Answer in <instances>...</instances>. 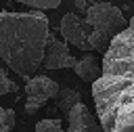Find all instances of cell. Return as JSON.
<instances>
[{"label":"cell","mask_w":134,"mask_h":132,"mask_svg":"<svg viewBox=\"0 0 134 132\" xmlns=\"http://www.w3.org/2000/svg\"><path fill=\"white\" fill-rule=\"evenodd\" d=\"M92 101L105 132H134V17L105 50Z\"/></svg>","instance_id":"obj_1"},{"label":"cell","mask_w":134,"mask_h":132,"mask_svg":"<svg viewBox=\"0 0 134 132\" xmlns=\"http://www.w3.org/2000/svg\"><path fill=\"white\" fill-rule=\"evenodd\" d=\"M50 36L48 17L42 10L0 13V57L25 80L42 67L46 42Z\"/></svg>","instance_id":"obj_2"},{"label":"cell","mask_w":134,"mask_h":132,"mask_svg":"<svg viewBox=\"0 0 134 132\" xmlns=\"http://www.w3.org/2000/svg\"><path fill=\"white\" fill-rule=\"evenodd\" d=\"M92 29L105 31L111 38L117 36L121 29L128 27V19L121 15V10L117 6H113L111 2H96L88 8L86 19H84Z\"/></svg>","instance_id":"obj_3"},{"label":"cell","mask_w":134,"mask_h":132,"mask_svg":"<svg viewBox=\"0 0 134 132\" xmlns=\"http://www.w3.org/2000/svg\"><path fill=\"white\" fill-rule=\"evenodd\" d=\"M90 31H92V27H90L84 19H80L75 13L63 15V19H61V23H59V34H61V38H63L67 44H73L75 48L86 50V52L92 50L90 44H88V34H90Z\"/></svg>","instance_id":"obj_4"},{"label":"cell","mask_w":134,"mask_h":132,"mask_svg":"<svg viewBox=\"0 0 134 132\" xmlns=\"http://www.w3.org/2000/svg\"><path fill=\"white\" fill-rule=\"evenodd\" d=\"M65 132H105L98 117L84 105L77 103L67 113V130Z\"/></svg>","instance_id":"obj_5"},{"label":"cell","mask_w":134,"mask_h":132,"mask_svg":"<svg viewBox=\"0 0 134 132\" xmlns=\"http://www.w3.org/2000/svg\"><path fill=\"white\" fill-rule=\"evenodd\" d=\"M69 48H67V42L65 40H59L54 38L52 34L48 36V42H46V50H44V61L42 65L46 69H63L67 67V61H69Z\"/></svg>","instance_id":"obj_6"},{"label":"cell","mask_w":134,"mask_h":132,"mask_svg":"<svg viewBox=\"0 0 134 132\" xmlns=\"http://www.w3.org/2000/svg\"><path fill=\"white\" fill-rule=\"evenodd\" d=\"M59 92V84L46 75H34V78H27V84H25V94L27 96H34V98H40V101H50L54 98Z\"/></svg>","instance_id":"obj_7"},{"label":"cell","mask_w":134,"mask_h":132,"mask_svg":"<svg viewBox=\"0 0 134 132\" xmlns=\"http://www.w3.org/2000/svg\"><path fill=\"white\" fill-rule=\"evenodd\" d=\"M73 71H75L84 82H96V80H98V75H100V61L96 59V54L86 52L82 59H77V61H75Z\"/></svg>","instance_id":"obj_8"},{"label":"cell","mask_w":134,"mask_h":132,"mask_svg":"<svg viewBox=\"0 0 134 132\" xmlns=\"http://www.w3.org/2000/svg\"><path fill=\"white\" fill-rule=\"evenodd\" d=\"M80 98H82V94H80L77 90H73V88H59V92H57V96H54L57 107H59V111H63V113H69L77 103H82Z\"/></svg>","instance_id":"obj_9"},{"label":"cell","mask_w":134,"mask_h":132,"mask_svg":"<svg viewBox=\"0 0 134 132\" xmlns=\"http://www.w3.org/2000/svg\"><path fill=\"white\" fill-rule=\"evenodd\" d=\"M111 40H113V38H111L109 34L98 31V29H92V31L88 34V44H90V48H92V50H100L103 54H105V50L109 48Z\"/></svg>","instance_id":"obj_10"},{"label":"cell","mask_w":134,"mask_h":132,"mask_svg":"<svg viewBox=\"0 0 134 132\" xmlns=\"http://www.w3.org/2000/svg\"><path fill=\"white\" fill-rule=\"evenodd\" d=\"M34 132H65L63 130V122L57 117H48V119H40L34 128Z\"/></svg>","instance_id":"obj_11"},{"label":"cell","mask_w":134,"mask_h":132,"mask_svg":"<svg viewBox=\"0 0 134 132\" xmlns=\"http://www.w3.org/2000/svg\"><path fill=\"white\" fill-rule=\"evenodd\" d=\"M17 122V113L13 109H4L0 107V132H10L13 126Z\"/></svg>","instance_id":"obj_12"},{"label":"cell","mask_w":134,"mask_h":132,"mask_svg":"<svg viewBox=\"0 0 134 132\" xmlns=\"http://www.w3.org/2000/svg\"><path fill=\"white\" fill-rule=\"evenodd\" d=\"M15 2L27 4L34 10H48V8H59L61 6V0H15Z\"/></svg>","instance_id":"obj_13"},{"label":"cell","mask_w":134,"mask_h":132,"mask_svg":"<svg viewBox=\"0 0 134 132\" xmlns=\"http://www.w3.org/2000/svg\"><path fill=\"white\" fill-rule=\"evenodd\" d=\"M8 92H19V86H17V82H13L8 78V73L4 69H0V96L8 94Z\"/></svg>","instance_id":"obj_14"},{"label":"cell","mask_w":134,"mask_h":132,"mask_svg":"<svg viewBox=\"0 0 134 132\" xmlns=\"http://www.w3.org/2000/svg\"><path fill=\"white\" fill-rule=\"evenodd\" d=\"M42 105H44V101L34 98V96H27V98H25V113H27V115H34Z\"/></svg>","instance_id":"obj_15"},{"label":"cell","mask_w":134,"mask_h":132,"mask_svg":"<svg viewBox=\"0 0 134 132\" xmlns=\"http://www.w3.org/2000/svg\"><path fill=\"white\" fill-rule=\"evenodd\" d=\"M73 4H75V8H77L80 13H84V15H86L88 8H90V4H88L86 0H73Z\"/></svg>","instance_id":"obj_16"},{"label":"cell","mask_w":134,"mask_h":132,"mask_svg":"<svg viewBox=\"0 0 134 132\" xmlns=\"http://www.w3.org/2000/svg\"><path fill=\"white\" fill-rule=\"evenodd\" d=\"M86 2H88V4H90V6H92V4H96V2H98V0H86Z\"/></svg>","instance_id":"obj_17"}]
</instances>
